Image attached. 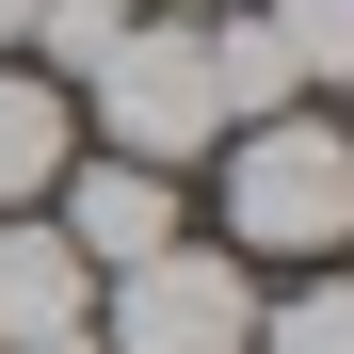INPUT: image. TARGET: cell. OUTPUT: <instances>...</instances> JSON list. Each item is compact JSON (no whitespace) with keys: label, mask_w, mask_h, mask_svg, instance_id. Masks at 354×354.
Instances as JSON below:
<instances>
[{"label":"cell","mask_w":354,"mask_h":354,"mask_svg":"<svg viewBox=\"0 0 354 354\" xmlns=\"http://www.w3.org/2000/svg\"><path fill=\"white\" fill-rule=\"evenodd\" d=\"M338 225H354V129L322 113L225 129V258H338Z\"/></svg>","instance_id":"obj_1"},{"label":"cell","mask_w":354,"mask_h":354,"mask_svg":"<svg viewBox=\"0 0 354 354\" xmlns=\"http://www.w3.org/2000/svg\"><path fill=\"white\" fill-rule=\"evenodd\" d=\"M81 113H97V145H113V161H161V177H177V161H209V145H225L209 32H194V17H145V0H129V32L81 65Z\"/></svg>","instance_id":"obj_2"},{"label":"cell","mask_w":354,"mask_h":354,"mask_svg":"<svg viewBox=\"0 0 354 354\" xmlns=\"http://www.w3.org/2000/svg\"><path fill=\"white\" fill-rule=\"evenodd\" d=\"M242 338H258V274L225 242L129 258V274H113V322H97V354H242Z\"/></svg>","instance_id":"obj_3"},{"label":"cell","mask_w":354,"mask_h":354,"mask_svg":"<svg viewBox=\"0 0 354 354\" xmlns=\"http://www.w3.org/2000/svg\"><path fill=\"white\" fill-rule=\"evenodd\" d=\"M48 225H65L81 274H129V258H161V242H194V225H177V177H161V161H113V145L48 177Z\"/></svg>","instance_id":"obj_4"},{"label":"cell","mask_w":354,"mask_h":354,"mask_svg":"<svg viewBox=\"0 0 354 354\" xmlns=\"http://www.w3.org/2000/svg\"><path fill=\"white\" fill-rule=\"evenodd\" d=\"M81 322H97V274L65 258V225H48V209H0V354L81 338Z\"/></svg>","instance_id":"obj_5"},{"label":"cell","mask_w":354,"mask_h":354,"mask_svg":"<svg viewBox=\"0 0 354 354\" xmlns=\"http://www.w3.org/2000/svg\"><path fill=\"white\" fill-rule=\"evenodd\" d=\"M81 161V97L0 48V209H48V177Z\"/></svg>","instance_id":"obj_6"},{"label":"cell","mask_w":354,"mask_h":354,"mask_svg":"<svg viewBox=\"0 0 354 354\" xmlns=\"http://www.w3.org/2000/svg\"><path fill=\"white\" fill-rule=\"evenodd\" d=\"M194 32H209V97H225V129L306 113V81H290V48H274V17H258V0H225V17H194Z\"/></svg>","instance_id":"obj_7"},{"label":"cell","mask_w":354,"mask_h":354,"mask_svg":"<svg viewBox=\"0 0 354 354\" xmlns=\"http://www.w3.org/2000/svg\"><path fill=\"white\" fill-rule=\"evenodd\" d=\"M258 17H274V48H290V81H354V0H258Z\"/></svg>","instance_id":"obj_8"},{"label":"cell","mask_w":354,"mask_h":354,"mask_svg":"<svg viewBox=\"0 0 354 354\" xmlns=\"http://www.w3.org/2000/svg\"><path fill=\"white\" fill-rule=\"evenodd\" d=\"M242 354H354V290H338V274H306L290 306H258V338H242Z\"/></svg>","instance_id":"obj_9"},{"label":"cell","mask_w":354,"mask_h":354,"mask_svg":"<svg viewBox=\"0 0 354 354\" xmlns=\"http://www.w3.org/2000/svg\"><path fill=\"white\" fill-rule=\"evenodd\" d=\"M32 17H48V0H0V48H32Z\"/></svg>","instance_id":"obj_10"},{"label":"cell","mask_w":354,"mask_h":354,"mask_svg":"<svg viewBox=\"0 0 354 354\" xmlns=\"http://www.w3.org/2000/svg\"><path fill=\"white\" fill-rule=\"evenodd\" d=\"M32 354H97V322H81V338H32Z\"/></svg>","instance_id":"obj_11"}]
</instances>
